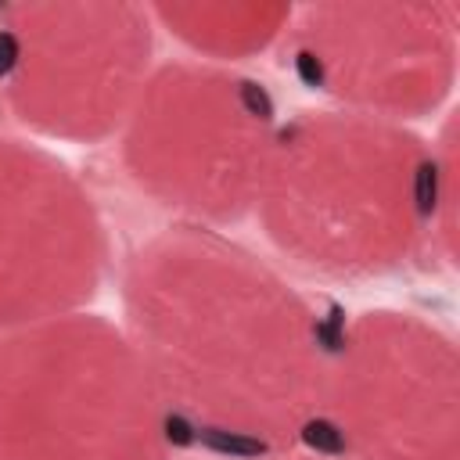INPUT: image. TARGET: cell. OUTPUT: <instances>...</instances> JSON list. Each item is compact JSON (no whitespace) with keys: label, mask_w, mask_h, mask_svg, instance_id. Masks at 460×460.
Instances as JSON below:
<instances>
[{"label":"cell","mask_w":460,"mask_h":460,"mask_svg":"<svg viewBox=\"0 0 460 460\" xmlns=\"http://www.w3.org/2000/svg\"><path fill=\"white\" fill-rule=\"evenodd\" d=\"M22 50H18V40L11 32H0V75H7L14 65H18Z\"/></svg>","instance_id":"obj_8"},{"label":"cell","mask_w":460,"mask_h":460,"mask_svg":"<svg viewBox=\"0 0 460 460\" xmlns=\"http://www.w3.org/2000/svg\"><path fill=\"white\" fill-rule=\"evenodd\" d=\"M162 431H165V438H169L172 446H190V442L198 438V428H194L183 413H169V417L162 420Z\"/></svg>","instance_id":"obj_7"},{"label":"cell","mask_w":460,"mask_h":460,"mask_svg":"<svg viewBox=\"0 0 460 460\" xmlns=\"http://www.w3.org/2000/svg\"><path fill=\"white\" fill-rule=\"evenodd\" d=\"M302 442L316 453H345V431L323 417H313L302 424Z\"/></svg>","instance_id":"obj_2"},{"label":"cell","mask_w":460,"mask_h":460,"mask_svg":"<svg viewBox=\"0 0 460 460\" xmlns=\"http://www.w3.org/2000/svg\"><path fill=\"white\" fill-rule=\"evenodd\" d=\"M295 72H298V79L305 83V86H323V61L313 54V50H298L295 54Z\"/></svg>","instance_id":"obj_6"},{"label":"cell","mask_w":460,"mask_h":460,"mask_svg":"<svg viewBox=\"0 0 460 460\" xmlns=\"http://www.w3.org/2000/svg\"><path fill=\"white\" fill-rule=\"evenodd\" d=\"M237 101H241V108H244L248 115H255L259 122H270V119H273V101H270V93H266L259 83L241 79V83H237Z\"/></svg>","instance_id":"obj_4"},{"label":"cell","mask_w":460,"mask_h":460,"mask_svg":"<svg viewBox=\"0 0 460 460\" xmlns=\"http://www.w3.org/2000/svg\"><path fill=\"white\" fill-rule=\"evenodd\" d=\"M413 201L420 216H431L438 208V165L435 162H420L417 176H413Z\"/></svg>","instance_id":"obj_3"},{"label":"cell","mask_w":460,"mask_h":460,"mask_svg":"<svg viewBox=\"0 0 460 460\" xmlns=\"http://www.w3.org/2000/svg\"><path fill=\"white\" fill-rule=\"evenodd\" d=\"M198 438H201V446H208L212 453H223V456H262L266 453V442L255 435H244V431L201 428Z\"/></svg>","instance_id":"obj_1"},{"label":"cell","mask_w":460,"mask_h":460,"mask_svg":"<svg viewBox=\"0 0 460 460\" xmlns=\"http://www.w3.org/2000/svg\"><path fill=\"white\" fill-rule=\"evenodd\" d=\"M316 338H320V345H323L327 352H338V349L345 345V334H341V309H338V305H331L327 320L316 323Z\"/></svg>","instance_id":"obj_5"}]
</instances>
